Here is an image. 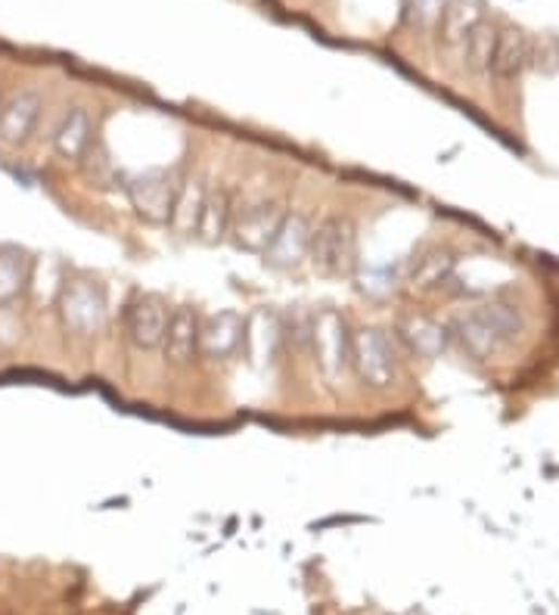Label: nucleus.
Listing matches in <instances>:
<instances>
[{
  "instance_id": "26",
  "label": "nucleus",
  "mask_w": 559,
  "mask_h": 615,
  "mask_svg": "<svg viewBox=\"0 0 559 615\" xmlns=\"http://www.w3.org/2000/svg\"><path fill=\"white\" fill-rule=\"evenodd\" d=\"M0 103H3V97H0Z\"/></svg>"
},
{
  "instance_id": "1",
  "label": "nucleus",
  "mask_w": 559,
  "mask_h": 615,
  "mask_svg": "<svg viewBox=\"0 0 559 615\" xmlns=\"http://www.w3.org/2000/svg\"><path fill=\"white\" fill-rule=\"evenodd\" d=\"M454 332L460 346L473 357H492L513 346L519 336L525 332V321L517 311V305L507 302H485L454 321Z\"/></svg>"
},
{
  "instance_id": "17",
  "label": "nucleus",
  "mask_w": 559,
  "mask_h": 615,
  "mask_svg": "<svg viewBox=\"0 0 559 615\" xmlns=\"http://www.w3.org/2000/svg\"><path fill=\"white\" fill-rule=\"evenodd\" d=\"M237 209L239 205L237 199H234V190H227V187L209 190L196 237H202L206 242L227 240V237H231V227H234V218H237Z\"/></svg>"
},
{
  "instance_id": "3",
  "label": "nucleus",
  "mask_w": 559,
  "mask_h": 615,
  "mask_svg": "<svg viewBox=\"0 0 559 615\" xmlns=\"http://www.w3.org/2000/svg\"><path fill=\"white\" fill-rule=\"evenodd\" d=\"M351 371L373 392H386L398 382L401 361L386 330L361 327L358 332H351Z\"/></svg>"
},
{
  "instance_id": "10",
  "label": "nucleus",
  "mask_w": 559,
  "mask_h": 615,
  "mask_svg": "<svg viewBox=\"0 0 559 615\" xmlns=\"http://www.w3.org/2000/svg\"><path fill=\"white\" fill-rule=\"evenodd\" d=\"M311 237H314V221L308 218L305 212H286L277 237H274V242L268 246V252L261 259L271 267H277V271H293L301 262H308Z\"/></svg>"
},
{
  "instance_id": "12",
  "label": "nucleus",
  "mask_w": 559,
  "mask_h": 615,
  "mask_svg": "<svg viewBox=\"0 0 559 615\" xmlns=\"http://www.w3.org/2000/svg\"><path fill=\"white\" fill-rule=\"evenodd\" d=\"M44 100L38 90H16L10 97H3L0 103V140L10 147H22L32 140V134L38 131L41 122Z\"/></svg>"
},
{
  "instance_id": "23",
  "label": "nucleus",
  "mask_w": 559,
  "mask_h": 615,
  "mask_svg": "<svg viewBox=\"0 0 559 615\" xmlns=\"http://www.w3.org/2000/svg\"><path fill=\"white\" fill-rule=\"evenodd\" d=\"M311 324H314V314H311V311L283 314V339H286V349L311 354Z\"/></svg>"
},
{
  "instance_id": "11",
  "label": "nucleus",
  "mask_w": 559,
  "mask_h": 615,
  "mask_svg": "<svg viewBox=\"0 0 559 615\" xmlns=\"http://www.w3.org/2000/svg\"><path fill=\"white\" fill-rule=\"evenodd\" d=\"M199 339H202V314L194 305H177L169 314V327L162 349L172 367H187L199 357Z\"/></svg>"
},
{
  "instance_id": "22",
  "label": "nucleus",
  "mask_w": 559,
  "mask_h": 615,
  "mask_svg": "<svg viewBox=\"0 0 559 615\" xmlns=\"http://www.w3.org/2000/svg\"><path fill=\"white\" fill-rule=\"evenodd\" d=\"M495 38H497V28H492L488 23H479L463 38V57H467V66L473 68V72H482V68H488L492 63V50H495Z\"/></svg>"
},
{
  "instance_id": "2",
  "label": "nucleus",
  "mask_w": 559,
  "mask_h": 615,
  "mask_svg": "<svg viewBox=\"0 0 559 615\" xmlns=\"http://www.w3.org/2000/svg\"><path fill=\"white\" fill-rule=\"evenodd\" d=\"M308 262L326 277H351L361 264L358 224L348 215H326L321 224H314Z\"/></svg>"
},
{
  "instance_id": "5",
  "label": "nucleus",
  "mask_w": 559,
  "mask_h": 615,
  "mask_svg": "<svg viewBox=\"0 0 559 615\" xmlns=\"http://www.w3.org/2000/svg\"><path fill=\"white\" fill-rule=\"evenodd\" d=\"M311 354L326 379H339L351 367V330H348L345 314H339L336 308L314 311Z\"/></svg>"
},
{
  "instance_id": "15",
  "label": "nucleus",
  "mask_w": 559,
  "mask_h": 615,
  "mask_svg": "<svg viewBox=\"0 0 559 615\" xmlns=\"http://www.w3.org/2000/svg\"><path fill=\"white\" fill-rule=\"evenodd\" d=\"M206 197H209V187H206V180L199 175H187L177 180L172 218H169V227H172L177 237H196Z\"/></svg>"
},
{
  "instance_id": "18",
  "label": "nucleus",
  "mask_w": 559,
  "mask_h": 615,
  "mask_svg": "<svg viewBox=\"0 0 559 615\" xmlns=\"http://www.w3.org/2000/svg\"><path fill=\"white\" fill-rule=\"evenodd\" d=\"M32 284V259L16 246H0V308H10Z\"/></svg>"
},
{
  "instance_id": "16",
  "label": "nucleus",
  "mask_w": 559,
  "mask_h": 615,
  "mask_svg": "<svg viewBox=\"0 0 559 615\" xmlns=\"http://www.w3.org/2000/svg\"><path fill=\"white\" fill-rule=\"evenodd\" d=\"M532 60V41L522 28H500L492 50V63L488 72H495L497 78H517L522 68Z\"/></svg>"
},
{
  "instance_id": "4",
  "label": "nucleus",
  "mask_w": 559,
  "mask_h": 615,
  "mask_svg": "<svg viewBox=\"0 0 559 615\" xmlns=\"http://www.w3.org/2000/svg\"><path fill=\"white\" fill-rule=\"evenodd\" d=\"M60 317L72 336H97L109 321V299L103 284L94 277H72L60 289Z\"/></svg>"
},
{
  "instance_id": "21",
  "label": "nucleus",
  "mask_w": 559,
  "mask_h": 615,
  "mask_svg": "<svg viewBox=\"0 0 559 615\" xmlns=\"http://www.w3.org/2000/svg\"><path fill=\"white\" fill-rule=\"evenodd\" d=\"M401 336L408 339L410 349L417 354H423V357H435V354L445 349V342H448V332L442 330L435 321H430V317H408L405 327H401Z\"/></svg>"
},
{
  "instance_id": "9",
  "label": "nucleus",
  "mask_w": 559,
  "mask_h": 615,
  "mask_svg": "<svg viewBox=\"0 0 559 615\" xmlns=\"http://www.w3.org/2000/svg\"><path fill=\"white\" fill-rule=\"evenodd\" d=\"M286 349L283 339V314L271 311V308H259L256 314L246 317V342H243V354L249 357L252 367L268 371L280 361V354Z\"/></svg>"
},
{
  "instance_id": "20",
  "label": "nucleus",
  "mask_w": 559,
  "mask_h": 615,
  "mask_svg": "<svg viewBox=\"0 0 559 615\" xmlns=\"http://www.w3.org/2000/svg\"><path fill=\"white\" fill-rule=\"evenodd\" d=\"M454 274V259L448 252H442V249H432L426 255H420L417 262L410 264V274L408 280L417 289H438V286H445L451 280Z\"/></svg>"
},
{
  "instance_id": "8",
  "label": "nucleus",
  "mask_w": 559,
  "mask_h": 615,
  "mask_svg": "<svg viewBox=\"0 0 559 615\" xmlns=\"http://www.w3.org/2000/svg\"><path fill=\"white\" fill-rule=\"evenodd\" d=\"M134 212L150 224H169L172 218L177 180L172 172H144L125 184Z\"/></svg>"
},
{
  "instance_id": "25",
  "label": "nucleus",
  "mask_w": 559,
  "mask_h": 615,
  "mask_svg": "<svg viewBox=\"0 0 559 615\" xmlns=\"http://www.w3.org/2000/svg\"><path fill=\"white\" fill-rule=\"evenodd\" d=\"M82 165H85L87 177L94 180V184H103L107 187L109 177L115 175V165H112V159H109V153L94 140V147L87 150V155L82 159Z\"/></svg>"
},
{
  "instance_id": "13",
  "label": "nucleus",
  "mask_w": 559,
  "mask_h": 615,
  "mask_svg": "<svg viewBox=\"0 0 559 615\" xmlns=\"http://www.w3.org/2000/svg\"><path fill=\"white\" fill-rule=\"evenodd\" d=\"M246 342V317L237 311H218L202 321V339H199V354L212 361H231L243 354Z\"/></svg>"
},
{
  "instance_id": "19",
  "label": "nucleus",
  "mask_w": 559,
  "mask_h": 615,
  "mask_svg": "<svg viewBox=\"0 0 559 615\" xmlns=\"http://www.w3.org/2000/svg\"><path fill=\"white\" fill-rule=\"evenodd\" d=\"M479 23H485V0H448L435 32L445 45H463Z\"/></svg>"
},
{
  "instance_id": "7",
  "label": "nucleus",
  "mask_w": 559,
  "mask_h": 615,
  "mask_svg": "<svg viewBox=\"0 0 559 615\" xmlns=\"http://www.w3.org/2000/svg\"><path fill=\"white\" fill-rule=\"evenodd\" d=\"M169 314L172 308L162 296L156 292H144L128 305V317H125V332L128 342L140 352H159L162 339H165V327H169Z\"/></svg>"
},
{
  "instance_id": "14",
  "label": "nucleus",
  "mask_w": 559,
  "mask_h": 615,
  "mask_svg": "<svg viewBox=\"0 0 559 615\" xmlns=\"http://www.w3.org/2000/svg\"><path fill=\"white\" fill-rule=\"evenodd\" d=\"M94 147V118L85 106H72L63 112L60 125L53 128V150L65 162H82Z\"/></svg>"
},
{
  "instance_id": "6",
  "label": "nucleus",
  "mask_w": 559,
  "mask_h": 615,
  "mask_svg": "<svg viewBox=\"0 0 559 615\" xmlns=\"http://www.w3.org/2000/svg\"><path fill=\"white\" fill-rule=\"evenodd\" d=\"M283 218H286V205L280 199L249 202V205L237 209V218H234V227H231V240L243 252L264 255L268 246L277 237Z\"/></svg>"
},
{
  "instance_id": "24",
  "label": "nucleus",
  "mask_w": 559,
  "mask_h": 615,
  "mask_svg": "<svg viewBox=\"0 0 559 615\" xmlns=\"http://www.w3.org/2000/svg\"><path fill=\"white\" fill-rule=\"evenodd\" d=\"M445 3L448 0H405V23L413 25V28H423V32H432V28H438Z\"/></svg>"
}]
</instances>
